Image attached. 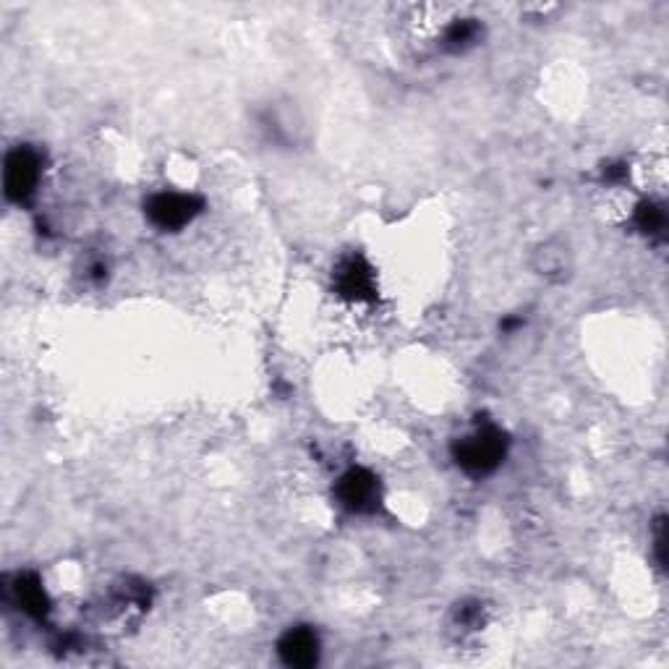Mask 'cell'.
<instances>
[{"label": "cell", "mask_w": 669, "mask_h": 669, "mask_svg": "<svg viewBox=\"0 0 669 669\" xmlns=\"http://www.w3.org/2000/svg\"><path fill=\"white\" fill-rule=\"evenodd\" d=\"M343 500L345 505L353 507V510H364L369 502L374 500V494H377V484L369 474H361V471H353L343 479Z\"/></svg>", "instance_id": "cell-6"}, {"label": "cell", "mask_w": 669, "mask_h": 669, "mask_svg": "<svg viewBox=\"0 0 669 669\" xmlns=\"http://www.w3.org/2000/svg\"><path fill=\"white\" fill-rule=\"evenodd\" d=\"M149 212L155 217V223H160L163 228H178V225H183L186 220H191V215H194V204H191L189 196L163 194L152 202Z\"/></svg>", "instance_id": "cell-4"}, {"label": "cell", "mask_w": 669, "mask_h": 669, "mask_svg": "<svg viewBox=\"0 0 669 669\" xmlns=\"http://www.w3.org/2000/svg\"><path fill=\"white\" fill-rule=\"evenodd\" d=\"M531 270H534L536 278L549 285L568 283L575 270V257L568 241L565 238H547L539 246H534Z\"/></svg>", "instance_id": "cell-1"}, {"label": "cell", "mask_w": 669, "mask_h": 669, "mask_svg": "<svg viewBox=\"0 0 669 669\" xmlns=\"http://www.w3.org/2000/svg\"><path fill=\"white\" fill-rule=\"evenodd\" d=\"M280 651H283L288 664L306 667V664L317 662V638L309 630H293L291 636L283 641Z\"/></svg>", "instance_id": "cell-5"}, {"label": "cell", "mask_w": 669, "mask_h": 669, "mask_svg": "<svg viewBox=\"0 0 669 669\" xmlns=\"http://www.w3.org/2000/svg\"><path fill=\"white\" fill-rule=\"evenodd\" d=\"M40 178V163L27 149H19L6 163V191L11 199H24L34 191Z\"/></svg>", "instance_id": "cell-3"}, {"label": "cell", "mask_w": 669, "mask_h": 669, "mask_svg": "<svg viewBox=\"0 0 669 669\" xmlns=\"http://www.w3.org/2000/svg\"><path fill=\"white\" fill-rule=\"evenodd\" d=\"M460 463L474 471V474H487L492 471L502 458V440L497 432H476L471 434L458 450Z\"/></svg>", "instance_id": "cell-2"}]
</instances>
